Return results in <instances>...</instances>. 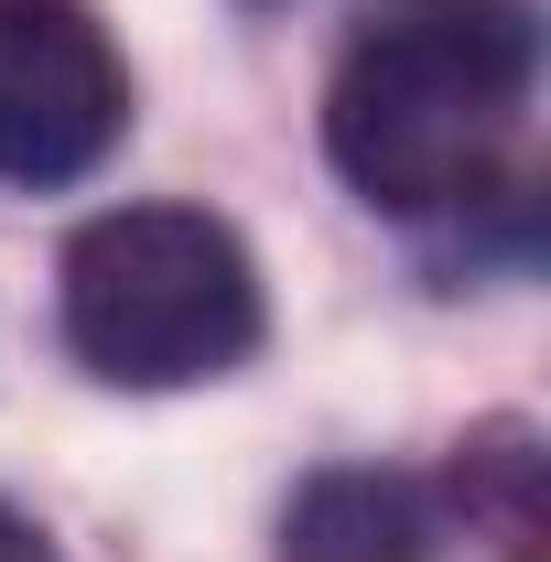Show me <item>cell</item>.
<instances>
[{
	"mask_svg": "<svg viewBox=\"0 0 551 562\" xmlns=\"http://www.w3.org/2000/svg\"><path fill=\"white\" fill-rule=\"evenodd\" d=\"M131 131V76L87 0H0V184H87Z\"/></svg>",
	"mask_w": 551,
	"mask_h": 562,
	"instance_id": "obj_3",
	"label": "cell"
},
{
	"mask_svg": "<svg viewBox=\"0 0 551 562\" xmlns=\"http://www.w3.org/2000/svg\"><path fill=\"white\" fill-rule=\"evenodd\" d=\"M66 347L109 390H195L260 347V271L206 206H120L66 238Z\"/></svg>",
	"mask_w": 551,
	"mask_h": 562,
	"instance_id": "obj_2",
	"label": "cell"
},
{
	"mask_svg": "<svg viewBox=\"0 0 551 562\" xmlns=\"http://www.w3.org/2000/svg\"><path fill=\"white\" fill-rule=\"evenodd\" d=\"M0 562H55V541H44L22 508H0Z\"/></svg>",
	"mask_w": 551,
	"mask_h": 562,
	"instance_id": "obj_5",
	"label": "cell"
},
{
	"mask_svg": "<svg viewBox=\"0 0 551 562\" xmlns=\"http://www.w3.org/2000/svg\"><path fill=\"white\" fill-rule=\"evenodd\" d=\"M541 87V0H379L336 55L325 151L390 216L497 195Z\"/></svg>",
	"mask_w": 551,
	"mask_h": 562,
	"instance_id": "obj_1",
	"label": "cell"
},
{
	"mask_svg": "<svg viewBox=\"0 0 551 562\" xmlns=\"http://www.w3.org/2000/svg\"><path fill=\"white\" fill-rule=\"evenodd\" d=\"M432 497L390 465H325L281 519V562H421Z\"/></svg>",
	"mask_w": 551,
	"mask_h": 562,
	"instance_id": "obj_4",
	"label": "cell"
}]
</instances>
